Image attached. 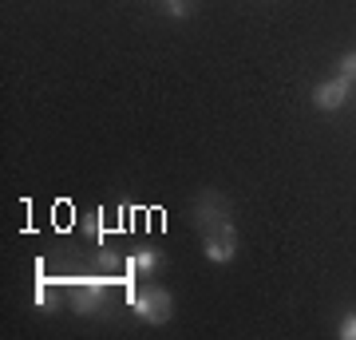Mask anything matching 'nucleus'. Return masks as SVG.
Returning a JSON list of instances; mask_svg holds the SVG:
<instances>
[{"label":"nucleus","mask_w":356,"mask_h":340,"mask_svg":"<svg viewBox=\"0 0 356 340\" xmlns=\"http://www.w3.org/2000/svg\"><path fill=\"white\" fill-rule=\"evenodd\" d=\"M127 305L135 309L143 325H166L175 316V297L163 289V285H143V289L127 293Z\"/></svg>","instance_id":"obj_1"},{"label":"nucleus","mask_w":356,"mask_h":340,"mask_svg":"<svg viewBox=\"0 0 356 340\" xmlns=\"http://www.w3.org/2000/svg\"><path fill=\"white\" fill-rule=\"evenodd\" d=\"M107 277H79L67 285V305L79 316H99L107 309Z\"/></svg>","instance_id":"obj_2"},{"label":"nucleus","mask_w":356,"mask_h":340,"mask_svg":"<svg viewBox=\"0 0 356 340\" xmlns=\"http://www.w3.org/2000/svg\"><path fill=\"white\" fill-rule=\"evenodd\" d=\"M202 253L210 265H229L234 257H238V229H234V222H222V226L206 229L202 234Z\"/></svg>","instance_id":"obj_3"},{"label":"nucleus","mask_w":356,"mask_h":340,"mask_svg":"<svg viewBox=\"0 0 356 340\" xmlns=\"http://www.w3.org/2000/svg\"><path fill=\"white\" fill-rule=\"evenodd\" d=\"M353 83L356 79L337 72L332 79H325V83L313 88V107H317V111H341L344 103H348V95H353Z\"/></svg>","instance_id":"obj_4"},{"label":"nucleus","mask_w":356,"mask_h":340,"mask_svg":"<svg viewBox=\"0 0 356 340\" xmlns=\"http://www.w3.org/2000/svg\"><path fill=\"white\" fill-rule=\"evenodd\" d=\"M194 222H198V229H214V226H222V222H229V206H226V198L218 194V190H206L202 198L194 202Z\"/></svg>","instance_id":"obj_5"},{"label":"nucleus","mask_w":356,"mask_h":340,"mask_svg":"<svg viewBox=\"0 0 356 340\" xmlns=\"http://www.w3.org/2000/svg\"><path fill=\"white\" fill-rule=\"evenodd\" d=\"M127 273L131 277H154L159 273V265H163V253L159 250H151V245H139L135 253H127Z\"/></svg>","instance_id":"obj_6"},{"label":"nucleus","mask_w":356,"mask_h":340,"mask_svg":"<svg viewBox=\"0 0 356 340\" xmlns=\"http://www.w3.org/2000/svg\"><path fill=\"white\" fill-rule=\"evenodd\" d=\"M36 309L40 313H60L64 309V297H60V289L51 281H40L36 285Z\"/></svg>","instance_id":"obj_7"},{"label":"nucleus","mask_w":356,"mask_h":340,"mask_svg":"<svg viewBox=\"0 0 356 340\" xmlns=\"http://www.w3.org/2000/svg\"><path fill=\"white\" fill-rule=\"evenodd\" d=\"M163 13L175 16V20H186L194 13V0H163Z\"/></svg>","instance_id":"obj_8"},{"label":"nucleus","mask_w":356,"mask_h":340,"mask_svg":"<svg viewBox=\"0 0 356 340\" xmlns=\"http://www.w3.org/2000/svg\"><path fill=\"white\" fill-rule=\"evenodd\" d=\"M337 337H341V340H356V309H348V313L341 316V325H337Z\"/></svg>","instance_id":"obj_9"},{"label":"nucleus","mask_w":356,"mask_h":340,"mask_svg":"<svg viewBox=\"0 0 356 340\" xmlns=\"http://www.w3.org/2000/svg\"><path fill=\"white\" fill-rule=\"evenodd\" d=\"M83 234H88L91 241H103V218L99 214H88V218H83Z\"/></svg>","instance_id":"obj_10"},{"label":"nucleus","mask_w":356,"mask_h":340,"mask_svg":"<svg viewBox=\"0 0 356 340\" xmlns=\"http://www.w3.org/2000/svg\"><path fill=\"white\" fill-rule=\"evenodd\" d=\"M337 72L348 76V79H356V51H344L341 60H337Z\"/></svg>","instance_id":"obj_11"}]
</instances>
